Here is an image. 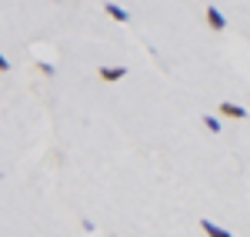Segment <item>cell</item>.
Segmentation results:
<instances>
[{
    "instance_id": "obj_1",
    "label": "cell",
    "mask_w": 250,
    "mask_h": 237,
    "mask_svg": "<svg viewBox=\"0 0 250 237\" xmlns=\"http://www.w3.org/2000/svg\"><path fill=\"white\" fill-rule=\"evenodd\" d=\"M97 77L107 80V84H117L120 77H127V67H100V70H97Z\"/></svg>"
},
{
    "instance_id": "obj_2",
    "label": "cell",
    "mask_w": 250,
    "mask_h": 237,
    "mask_svg": "<svg viewBox=\"0 0 250 237\" xmlns=\"http://www.w3.org/2000/svg\"><path fill=\"white\" fill-rule=\"evenodd\" d=\"M220 114L224 117H233V120H247V107H240V104H220Z\"/></svg>"
},
{
    "instance_id": "obj_3",
    "label": "cell",
    "mask_w": 250,
    "mask_h": 237,
    "mask_svg": "<svg viewBox=\"0 0 250 237\" xmlns=\"http://www.w3.org/2000/svg\"><path fill=\"white\" fill-rule=\"evenodd\" d=\"M207 23H210V30H217V34H220V30L227 27V17H224L217 7H207Z\"/></svg>"
},
{
    "instance_id": "obj_4",
    "label": "cell",
    "mask_w": 250,
    "mask_h": 237,
    "mask_svg": "<svg viewBox=\"0 0 250 237\" xmlns=\"http://www.w3.org/2000/svg\"><path fill=\"white\" fill-rule=\"evenodd\" d=\"M200 227H204V234H207V237H233L227 227H220V224H213V220H207V217L200 220Z\"/></svg>"
},
{
    "instance_id": "obj_5",
    "label": "cell",
    "mask_w": 250,
    "mask_h": 237,
    "mask_svg": "<svg viewBox=\"0 0 250 237\" xmlns=\"http://www.w3.org/2000/svg\"><path fill=\"white\" fill-rule=\"evenodd\" d=\"M107 17H114V20H120V23H127V20H130V14H127L120 3H107Z\"/></svg>"
},
{
    "instance_id": "obj_6",
    "label": "cell",
    "mask_w": 250,
    "mask_h": 237,
    "mask_svg": "<svg viewBox=\"0 0 250 237\" xmlns=\"http://www.w3.org/2000/svg\"><path fill=\"white\" fill-rule=\"evenodd\" d=\"M204 124H207V130H213V134H217V130H220V120H217V117H210V114H207V117H204Z\"/></svg>"
},
{
    "instance_id": "obj_7",
    "label": "cell",
    "mask_w": 250,
    "mask_h": 237,
    "mask_svg": "<svg viewBox=\"0 0 250 237\" xmlns=\"http://www.w3.org/2000/svg\"><path fill=\"white\" fill-rule=\"evenodd\" d=\"M37 70H40V74H47V77L54 74V67H50V64H43V60H40V64H37Z\"/></svg>"
},
{
    "instance_id": "obj_8",
    "label": "cell",
    "mask_w": 250,
    "mask_h": 237,
    "mask_svg": "<svg viewBox=\"0 0 250 237\" xmlns=\"http://www.w3.org/2000/svg\"><path fill=\"white\" fill-rule=\"evenodd\" d=\"M7 70H10V60H7L3 54H0V74H7Z\"/></svg>"
}]
</instances>
